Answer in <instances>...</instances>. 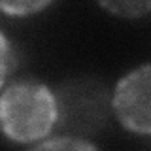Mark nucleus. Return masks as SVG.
Wrapping results in <instances>:
<instances>
[{
  "label": "nucleus",
  "instance_id": "nucleus-5",
  "mask_svg": "<svg viewBox=\"0 0 151 151\" xmlns=\"http://www.w3.org/2000/svg\"><path fill=\"white\" fill-rule=\"evenodd\" d=\"M51 0H0L2 9L9 15H30L44 9Z\"/></svg>",
  "mask_w": 151,
  "mask_h": 151
},
{
  "label": "nucleus",
  "instance_id": "nucleus-3",
  "mask_svg": "<svg viewBox=\"0 0 151 151\" xmlns=\"http://www.w3.org/2000/svg\"><path fill=\"white\" fill-rule=\"evenodd\" d=\"M113 111L129 130L151 134V64L132 70L117 83Z\"/></svg>",
  "mask_w": 151,
  "mask_h": 151
},
{
  "label": "nucleus",
  "instance_id": "nucleus-1",
  "mask_svg": "<svg viewBox=\"0 0 151 151\" xmlns=\"http://www.w3.org/2000/svg\"><path fill=\"white\" fill-rule=\"evenodd\" d=\"M0 117L2 130L9 140H42L53 130L57 123L55 93L38 81H15L2 93Z\"/></svg>",
  "mask_w": 151,
  "mask_h": 151
},
{
  "label": "nucleus",
  "instance_id": "nucleus-6",
  "mask_svg": "<svg viewBox=\"0 0 151 151\" xmlns=\"http://www.w3.org/2000/svg\"><path fill=\"white\" fill-rule=\"evenodd\" d=\"M94 145L91 142H85L83 138H74V136H60L53 140H44L38 149H93Z\"/></svg>",
  "mask_w": 151,
  "mask_h": 151
},
{
  "label": "nucleus",
  "instance_id": "nucleus-2",
  "mask_svg": "<svg viewBox=\"0 0 151 151\" xmlns=\"http://www.w3.org/2000/svg\"><path fill=\"white\" fill-rule=\"evenodd\" d=\"M57 123L64 136L87 138L102 130L113 110V94L94 78L66 79L55 91Z\"/></svg>",
  "mask_w": 151,
  "mask_h": 151
},
{
  "label": "nucleus",
  "instance_id": "nucleus-7",
  "mask_svg": "<svg viewBox=\"0 0 151 151\" xmlns=\"http://www.w3.org/2000/svg\"><path fill=\"white\" fill-rule=\"evenodd\" d=\"M13 66H17L15 53L12 55V45H9L6 34H2V83L4 85H6V79H8Z\"/></svg>",
  "mask_w": 151,
  "mask_h": 151
},
{
  "label": "nucleus",
  "instance_id": "nucleus-4",
  "mask_svg": "<svg viewBox=\"0 0 151 151\" xmlns=\"http://www.w3.org/2000/svg\"><path fill=\"white\" fill-rule=\"evenodd\" d=\"M104 9L121 17H142L151 12V0H98Z\"/></svg>",
  "mask_w": 151,
  "mask_h": 151
}]
</instances>
